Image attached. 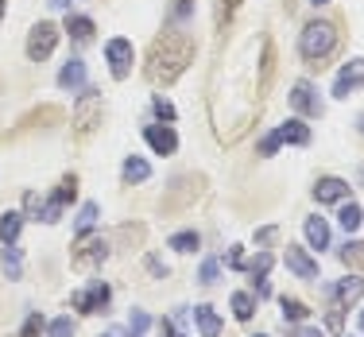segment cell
I'll list each match as a JSON object with an SVG mask.
<instances>
[{"instance_id": "1", "label": "cell", "mask_w": 364, "mask_h": 337, "mask_svg": "<svg viewBox=\"0 0 364 337\" xmlns=\"http://www.w3.org/2000/svg\"><path fill=\"white\" fill-rule=\"evenodd\" d=\"M190 58H194V43L182 36V31H167V36L155 39V47H151L147 77H151V82H175V77L186 70Z\"/></svg>"}, {"instance_id": "2", "label": "cell", "mask_w": 364, "mask_h": 337, "mask_svg": "<svg viewBox=\"0 0 364 337\" xmlns=\"http://www.w3.org/2000/svg\"><path fill=\"white\" fill-rule=\"evenodd\" d=\"M333 47H337V31H333V23L314 20V23H306V28H302V36H299V50H302V58L318 63V58H326Z\"/></svg>"}, {"instance_id": "3", "label": "cell", "mask_w": 364, "mask_h": 337, "mask_svg": "<svg viewBox=\"0 0 364 337\" xmlns=\"http://www.w3.org/2000/svg\"><path fill=\"white\" fill-rule=\"evenodd\" d=\"M55 43H58V28L55 23H36L31 28V36H28V58L31 63H43V58H50L55 55Z\"/></svg>"}, {"instance_id": "4", "label": "cell", "mask_w": 364, "mask_h": 337, "mask_svg": "<svg viewBox=\"0 0 364 337\" xmlns=\"http://www.w3.org/2000/svg\"><path fill=\"white\" fill-rule=\"evenodd\" d=\"M105 58H109L112 77H128L136 50H132V43H128V39H109V43H105Z\"/></svg>"}, {"instance_id": "5", "label": "cell", "mask_w": 364, "mask_h": 337, "mask_svg": "<svg viewBox=\"0 0 364 337\" xmlns=\"http://www.w3.org/2000/svg\"><path fill=\"white\" fill-rule=\"evenodd\" d=\"M291 105L302 112V117H322V97H318V90L310 82H294V90H291Z\"/></svg>"}, {"instance_id": "6", "label": "cell", "mask_w": 364, "mask_h": 337, "mask_svg": "<svg viewBox=\"0 0 364 337\" xmlns=\"http://www.w3.org/2000/svg\"><path fill=\"white\" fill-rule=\"evenodd\" d=\"M109 306V287L101 279H93L85 291H77L74 295V310H85V314H97V310Z\"/></svg>"}, {"instance_id": "7", "label": "cell", "mask_w": 364, "mask_h": 337, "mask_svg": "<svg viewBox=\"0 0 364 337\" xmlns=\"http://www.w3.org/2000/svg\"><path fill=\"white\" fill-rule=\"evenodd\" d=\"M364 85V58H353L349 66H341V74H337L333 82V97H349L353 90H360Z\"/></svg>"}, {"instance_id": "8", "label": "cell", "mask_w": 364, "mask_h": 337, "mask_svg": "<svg viewBox=\"0 0 364 337\" xmlns=\"http://www.w3.org/2000/svg\"><path fill=\"white\" fill-rule=\"evenodd\" d=\"M144 140L151 144L155 155H171L178 148V136H175V128H171V124H147L144 128Z\"/></svg>"}, {"instance_id": "9", "label": "cell", "mask_w": 364, "mask_h": 337, "mask_svg": "<svg viewBox=\"0 0 364 337\" xmlns=\"http://www.w3.org/2000/svg\"><path fill=\"white\" fill-rule=\"evenodd\" d=\"M287 267L299 275V279H314L318 275V260L306 252V248H294V245H287Z\"/></svg>"}, {"instance_id": "10", "label": "cell", "mask_w": 364, "mask_h": 337, "mask_svg": "<svg viewBox=\"0 0 364 337\" xmlns=\"http://www.w3.org/2000/svg\"><path fill=\"white\" fill-rule=\"evenodd\" d=\"M105 256H109V245L97 237V240H85V245H82V252H74V264L85 272V267H97V264H105Z\"/></svg>"}, {"instance_id": "11", "label": "cell", "mask_w": 364, "mask_h": 337, "mask_svg": "<svg viewBox=\"0 0 364 337\" xmlns=\"http://www.w3.org/2000/svg\"><path fill=\"white\" fill-rule=\"evenodd\" d=\"M58 85H63V90H82L85 85V63L82 58H70V63L63 66V70H58Z\"/></svg>"}, {"instance_id": "12", "label": "cell", "mask_w": 364, "mask_h": 337, "mask_svg": "<svg viewBox=\"0 0 364 337\" xmlns=\"http://www.w3.org/2000/svg\"><path fill=\"white\" fill-rule=\"evenodd\" d=\"M275 136H279V144H299V148H306L310 144V128L302 124V120H287V124L275 128Z\"/></svg>"}, {"instance_id": "13", "label": "cell", "mask_w": 364, "mask_h": 337, "mask_svg": "<svg viewBox=\"0 0 364 337\" xmlns=\"http://www.w3.org/2000/svg\"><path fill=\"white\" fill-rule=\"evenodd\" d=\"M314 198L318 202H345V198H349V183H341V178H322V183L314 186Z\"/></svg>"}, {"instance_id": "14", "label": "cell", "mask_w": 364, "mask_h": 337, "mask_svg": "<svg viewBox=\"0 0 364 337\" xmlns=\"http://www.w3.org/2000/svg\"><path fill=\"white\" fill-rule=\"evenodd\" d=\"M360 295H364V279H360V275H349V279H341L333 287V299L345 302V306H349V302H357Z\"/></svg>"}, {"instance_id": "15", "label": "cell", "mask_w": 364, "mask_h": 337, "mask_svg": "<svg viewBox=\"0 0 364 337\" xmlns=\"http://www.w3.org/2000/svg\"><path fill=\"white\" fill-rule=\"evenodd\" d=\"M306 240H310V248H329V225L326 218H306Z\"/></svg>"}, {"instance_id": "16", "label": "cell", "mask_w": 364, "mask_h": 337, "mask_svg": "<svg viewBox=\"0 0 364 337\" xmlns=\"http://www.w3.org/2000/svg\"><path fill=\"white\" fill-rule=\"evenodd\" d=\"M194 318H198V330H202V337H218L221 333V318L213 306H194Z\"/></svg>"}, {"instance_id": "17", "label": "cell", "mask_w": 364, "mask_h": 337, "mask_svg": "<svg viewBox=\"0 0 364 337\" xmlns=\"http://www.w3.org/2000/svg\"><path fill=\"white\" fill-rule=\"evenodd\" d=\"M20 229H23V213L8 210L4 218H0V240H4V245H16V237H20Z\"/></svg>"}, {"instance_id": "18", "label": "cell", "mask_w": 364, "mask_h": 337, "mask_svg": "<svg viewBox=\"0 0 364 337\" xmlns=\"http://www.w3.org/2000/svg\"><path fill=\"white\" fill-rule=\"evenodd\" d=\"M66 31H70L74 43H90L93 39V20L90 16H70V20H66Z\"/></svg>"}, {"instance_id": "19", "label": "cell", "mask_w": 364, "mask_h": 337, "mask_svg": "<svg viewBox=\"0 0 364 337\" xmlns=\"http://www.w3.org/2000/svg\"><path fill=\"white\" fill-rule=\"evenodd\" d=\"M101 105V93L97 90H82V105H77V120H82V128H90L93 120V109Z\"/></svg>"}, {"instance_id": "20", "label": "cell", "mask_w": 364, "mask_h": 337, "mask_svg": "<svg viewBox=\"0 0 364 337\" xmlns=\"http://www.w3.org/2000/svg\"><path fill=\"white\" fill-rule=\"evenodd\" d=\"M337 221H341V229H345V232H357V229H360V221H364L360 205H357V202H345V205H341V213H337Z\"/></svg>"}, {"instance_id": "21", "label": "cell", "mask_w": 364, "mask_h": 337, "mask_svg": "<svg viewBox=\"0 0 364 337\" xmlns=\"http://www.w3.org/2000/svg\"><path fill=\"white\" fill-rule=\"evenodd\" d=\"M93 221H97V202H85L82 210H77V221H74V232L77 237H85V232L93 229Z\"/></svg>"}, {"instance_id": "22", "label": "cell", "mask_w": 364, "mask_h": 337, "mask_svg": "<svg viewBox=\"0 0 364 337\" xmlns=\"http://www.w3.org/2000/svg\"><path fill=\"white\" fill-rule=\"evenodd\" d=\"M147 175H151V167H147L144 159H136V155H128L124 159V183H144Z\"/></svg>"}, {"instance_id": "23", "label": "cell", "mask_w": 364, "mask_h": 337, "mask_svg": "<svg viewBox=\"0 0 364 337\" xmlns=\"http://www.w3.org/2000/svg\"><path fill=\"white\" fill-rule=\"evenodd\" d=\"M20 272H23L20 248H16V245H4V275H8V279H20Z\"/></svg>"}, {"instance_id": "24", "label": "cell", "mask_w": 364, "mask_h": 337, "mask_svg": "<svg viewBox=\"0 0 364 337\" xmlns=\"http://www.w3.org/2000/svg\"><path fill=\"white\" fill-rule=\"evenodd\" d=\"M272 264H275V260H272V252H256V260H248V264H245V272L252 275V279H264V275L272 272Z\"/></svg>"}, {"instance_id": "25", "label": "cell", "mask_w": 364, "mask_h": 337, "mask_svg": "<svg viewBox=\"0 0 364 337\" xmlns=\"http://www.w3.org/2000/svg\"><path fill=\"white\" fill-rule=\"evenodd\" d=\"M252 310H256L252 295H245V291H237V295H232V314H237L240 322H248V318H252Z\"/></svg>"}, {"instance_id": "26", "label": "cell", "mask_w": 364, "mask_h": 337, "mask_svg": "<svg viewBox=\"0 0 364 337\" xmlns=\"http://www.w3.org/2000/svg\"><path fill=\"white\" fill-rule=\"evenodd\" d=\"M198 245H202L198 232H175V237H171V248H175V252H194Z\"/></svg>"}, {"instance_id": "27", "label": "cell", "mask_w": 364, "mask_h": 337, "mask_svg": "<svg viewBox=\"0 0 364 337\" xmlns=\"http://www.w3.org/2000/svg\"><path fill=\"white\" fill-rule=\"evenodd\" d=\"M306 302H299V299H283V318L287 322H306Z\"/></svg>"}, {"instance_id": "28", "label": "cell", "mask_w": 364, "mask_h": 337, "mask_svg": "<svg viewBox=\"0 0 364 337\" xmlns=\"http://www.w3.org/2000/svg\"><path fill=\"white\" fill-rule=\"evenodd\" d=\"M151 330V318L144 314V310H132V322H128V337H144Z\"/></svg>"}, {"instance_id": "29", "label": "cell", "mask_w": 364, "mask_h": 337, "mask_svg": "<svg viewBox=\"0 0 364 337\" xmlns=\"http://www.w3.org/2000/svg\"><path fill=\"white\" fill-rule=\"evenodd\" d=\"M151 105H155V117H159V120H175V105H171V101L163 97V93L151 101Z\"/></svg>"}, {"instance_id": "30", "label": "cell", "mask_w": 364, "mask_h": 337, "mask_svg": "<svg viewBox=\"0 0 364 337\" xmlns=\"http://www.w3.org/2000/svg\"><path fill=\"white\" fill-rule=\"evenodd\" d=\"M50 337H74V322L70 318H55L50 322Z\"/></svg>"}, {"instance_id": "31", "label": "cell", "mask_w": 364, "mask_h": 337, "mask_svg": "<svg viewBox=\"0 0 364 337\" xmlns=\"http://www.w3.org/2000/svg\"><path fill=\"white\" fill-rule=\"evenodd\" d=\"M55 198H58L63 205H66V202H74V198H77V183H74V178H66V183L55 190Z\"/></svg>"}, {"instance_id": "32", "label": "cell", "mask_w": 364, "mask_h": 337, "mask_svg": "<svg viewBox=\"0 0 364 337\" xmlns=\"http://www.w3.org/2000/svg\"><path fill=\"white\" fill-rule=\"evenodd\" d=\"M198 279H202L205 287H210V283H218V260H205V264H202V275H198Z\"/></svg>"}, {"instance_id": "33", "label": "cell", "mask_w": 364, "mask_h": 337, "mask_svg": "<svg viewBox=\"0 0 364 337\" xmlns=\"http://www.w3.org/2000/svg\"><path fill=\"white\" fill-rule=\"evenodd\" d=\"M275 148H279V136H275V132H267L264 140H259V155H275Z\"/></svg>"}, {"instance_id": "34", "label": "cell", "mask_w": 364, "mask_h": 337, "mask_svg": "<svg viewBox=\"0 0 364 337\" xmlns=\"http://www.w3.org/2000/svg\"><path fill=\"white\" fill-rule=\"evenodd\" d=\"M190 12H194V0H175V20H190Z\"/></svg>"}, {"instance_id": "35", "label": "cell", "mask_w": 364, "mask_h": 337, "mask_svg": "<svg viewBox=\"0 0 364 337\" xmlns=\"http://www.w3.org/2000/svg\"><path fill=\"white\" fill-rule=\"evenodd\" d=\"M39 330H43V318H39V314H31L28 322H23V337H36Z\"/></svg>"}, {"instance_id": "36", "label": "cell", "mask_w": 364, "mask_h": 337, "mask_svg": "<svg viewBox=\"0 0 364 337\" xmlns=\"http://www.w3.org/2000/svg\"><path fill=\"white\" fill-rule=\"evenodd\" d=\"M229 267H245V252H240V248H232V252H229Z\"/></svg>"}, {"instance_id": "37", "label": "cell", "mask_w": 364, "mask_h": 337, "mask_svg": "<svg viewBox=\"0 0 364 337\" xmlns=\"http://www.w3.org/2000/svg\"><path fill=\"white\" fill-rule=\"evenodd\" d=\"M294 337H322V330H310V326H302V330H294Z\"/></svg>"}, {"instance_id": "38", "label": "cell", "mask_w": 364, "mask_h": 337, "mask_svg": "<svg viewBox=\"0 0 364 337\" xmlns=\"http://www.w3.org/2000/svg\"><path fill=\"white\" fill-rule=\"evenodd\" d=\"M159 337H175V330H171V322H167V318L159 322Z\"/></svg>"}, {"instance_id": "39", "label": "cell", "mask_w": 364, "mask_h": 337, "mask_svg": "<svg viewBox=\"0 0 364 337\" xmlns=\"http://www.w3.org/2000/svg\"><path fill=\"white\" fill-rule=\"evenodd\" d=\"M101 337H128V330H117V326H112V330H105Z\"/></svg>"}, {"instance_id": "40", "label": "cell", "mask_w": 364, "mask_h": 337, "mask_svg": "<svg viewBox=\"0 0 364 337\" xmlns=\"http://www.w3.org/2000/svg\"><path fill=\"white\" fill-rule=\"evenodd\" d=\"M50 8H58V12H66V8H70V0H50Z\"/></svg>"}, {"instance_id": "41", "label": "cell", "mask_w": 364, "mask_h": 337, "mask_svg": "<svg viewBox=\"0 0 364 337\" xmlns=\"http://www.w3.org/2000/svg\"><path fill=\"white\" fill-rule=\"evenodd\" d=\"M310 4H329V0H310Z\"/></svg>"}, {"instance_id": "42", "label": "cell", "mask_w": 364, "mask_h": 337, "mask_svg": "<svg viewBox=\"0 0 364 337\" xmlns=\"http://www.w3.org/2000/svg\"><path fill=\"white\" fill-rule=\"evenodd\" d=\"M0 16H4V0H0Z\"/></svg>"}, {"instance_id": "43", "label": "cell", "mask_w": 364, "mask_h": 337, "mask_svg": "<svg viewBox=\"0 0 364 337\" xmlns=\"http://www.w3.org/2000/svg\"><path fill=\"white\" fill-rule=\"evenodd\" d=\"M360 330H364V314H360Z\"/></svg>"}, {"instance_id": "44", "label": "cell", "mask_w": 364, "mask_h": 337, "mask_svg": "<svg viewBox=\"0 0 364 337\" xmlns=\"http://www.w3.org/2000/svg\"><path fill=\"white\" fill-rule=\"evenodd\" d=\"M360 132H364V117H360Z\"/></svg>"}]
</instances>
